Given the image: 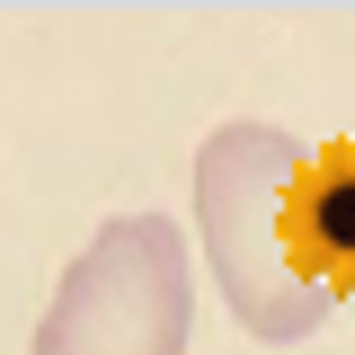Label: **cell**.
Segmentation results:
<instances>
[{
	"label": "cell",
	"mask_w": 355,
	"mask_h": 355,
	"mask_svg": "<svg viewBox=\"0 0 355 355\" xmlns=\"http://www.w3.org/2000/svg\"><path fill=\"white\" fill-rule=\"evenodd\" d=\"M302 142L284 125L231 116L196 151V258L214 275L222 311L258 347H302L329 320V293L311 284L302 240H293V187H302Z\"/></svg>",
	"instance_id": "6da1fadb"
},
{
	"label": "cell",
	"mask_w": 355,
	"mask_h": 355,
	"mask_svg": "<svg viewBox=\"0 0 355 355\" xmlns=\"http://www.w3.org/2000/svg\"><path fill=\"white\" fill-rule=\"evenodd\" d=\"M196 338V249L169 214H116L62 266L27 355H187Z\"/></svg>",
	"instance_id": "7a4b0ae2"
},
{
	"label": "cell",
	"mask_w": 355,
	"mask_h": 355,
	"mask_svg": "<svg viewBox=\"0 0 355 355\" xmlns=\"http://www.w3.org/2000/svg\"><path fill=\"white\" fill-rule=\"evenodd\" d=\"M293 240L329 302H355V133L320 142L293 187Z\"/></svg>",
	"instance_id": "3957f363"
}]
</instances>
